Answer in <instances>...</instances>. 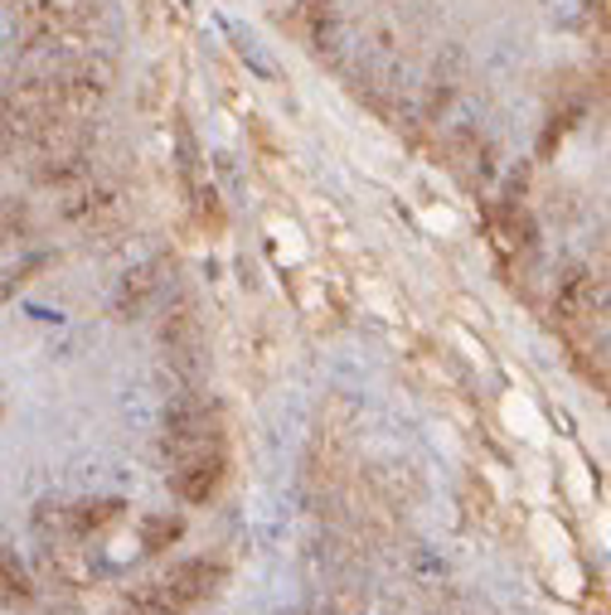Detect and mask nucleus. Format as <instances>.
<instances>
[{
	"mask_svg": "<svg viewBox=\"0 0 611 615\" xmlns=\"http://www.w3.org/2000/svg\"><path fill=\"white\" fill-rule=\"evenodd\" d=\"M214 451H224V417H218V408H210V398L200 388L175 392L165 408V436H161V456L170 461V471L185 461L214 456Z\"/></svg>",
	"mask_w": 611,
	"mask_h": 615,
	"instance_id": "obj_1",
	"label": "nucleus"
},
{
	"mask_svg": "<svg viewBox=\"0 0 611 615\" xmlns=\"http://www.w3.org/2000/svg\"><path fill=\"white\" fill-rule=\"evenodd\" d=\"M161 359L175 392L200 388L204 378V339H200V315H194V301L180 296L161 320Z\"/></svg>",
	"mask_w": 611,
	"mask_h": 615,
	"instance_id": "obj_2",
	"label": "nucleus"
},
{
	"mask_svg": "<svg viewBox=\"0 0 611 615\" xmlns=\"http://www.w3.org/2000/svg\"><path fill=\"white\" fill-rule=\"evenodd\" d=\"M607 311V277L588 272V267H568L554 287V315L564 325H588Z\"/></svg>",
	"mask_w": 611,
	"mask_h": 615,
	"instance_id": "obj_3",
	"label": "nucleus"
},
{
	"mask_svg": "<svg viewBox=\"0 0 611 615\" xmlns=\"http://www.w3.org/2000/svg\"><path fill=\"white\" fill-rule=\"evenodd\" d=\"M165 272H170L165 257H151V262H137V267H131V272L117 281V296H112L117 315H121V320H137V315L151 311V301L165 291Z\"/></svg>",
	"mask_w": 611,
	"mask_h": 615,
	"instance_id": "obj_4",
	"label": "nucleus"
},
{
	"mask_svg": "<svg viewBox=\"0 0 611 615\" xmlns=\"http://www.w3.org/2000/svg\"><path fill=\"white\" fill-rule=\"evenodd\" d=\"M224 475H228V461H224V451H214V456L175 465L170 471V489L185 504H210L218 495V485H224Z\"/></svg>",
	"mask_w": 611,
	"mask_h": 615,
	"instance_id": "obj_5",
	"label": "nucleus"
},
{
	"mask_svg": "<svg viewBox=\"0 0 611 615\" xmlns=\"http://www.w3.org/2000/svg\"><path fill=\"white\" fill-rule=\"evenodd\" d=\"M117 190L112 184H93V180H83V184H73L68 190V199L58 204V218L64 224H83V228H97V224H107V218L117 214Z\"/></svg>",
	"mask_w": 611,
	"mask_h": 615,
	"instance_id": "obj_6",
	"label": "nucleus"
},
{
	"mask_svg": "<svg viewBox=\"0 0 611 615\" xmlns=\"http://www.w3.org/2000/svg\"><path fill=\"white\" fill-rule=\"evenodd\" d=\"M78 538H49L44 552H40V572L49 576L54 586H83L93 576V562H88V552L83 548H73Z\"/></svg>",
	"mask_w": 611,
	"mask_h": 615,
	"instance_id": "obj_7",
	"label": "nucleus"
},
{
	"mask_svg": "<svg viewBox=\"0 0 611 615\" xmlns=\"http://www.w3.org/2000/svg\"><path fill=\"white\" fill-rule=\"evenodd\" d=\"M218 562H210V558H190V562H180V568H170L161 582L170 586V596L180 601V606H200L204 596H214V586H218Z\"/></svg>",
	"mask_w": 611,
	"mask_h": 615,
	"instance_id": "obj_8",
	"label": "nucleus"
},
{
	"mask_svg": "<svg viewBox=\"0 0 611 615\" xmlns=\"http://www.w3.org/2000/svg\"><path fill=\"white\" fill-rule=\"evenodd\" d=\"M34 572L24 568V558H15V548L0 543V606H30L34 601Z\"/></svg>",
	"mask_w": 611,
	"mask_h": 615,
	"instance_id": "obj_9",
	"label": "nucleus"
},
{
	"mask_svg": "<svg viewBox=\"0 0 611 615\" xmlns=\"http://www.w3.org/2000/svg\"><path fill=\"white\" fill-rule=\"evenodd\" d=\"M121 509H127L121 499H78V504H68V533H73V538L103 533L107 524L121 519Z\"/></svg>",
	"mask_w": 611,
	"mask_h": 615,
	"instance_id": "obj_10",
	"label": "nucleus"
},
{
	"mask_svg": "<svg viewBox=\"0 0 611 615\" xmlns=\"http://www.w3.org/2000/svg\"><path fill=\"white\" fill-rule=\"evenodd\" d=\"M30 204L15 199V194H0V248H10V242L30 238Z\"/></svg>",
	"mask_w": 611,
	"mask_h": 615,
	"instance_id": "obj_11",
	"label": "nucleus"
},
{
	"mask_svg": "<svg viewBox=\"0 0 611 615\" xmlns=\"http://www.w3.org/2000/svg\"><path fill=\"white\" fill-rule=\"evenodd\" d=\"M180 533H185V524L170 519V514H151V519H141V548L146 552H165L180 543Z\"/></svg>",
	"mask_w": 611,
	"mask_h": 615,
	"instance_id": "obj_12",
	"label": "nucleus"
},
{
	"mask_svg": "<svg viewBox=\"0 0 611 615\" xmlns=\"http://www.w3.org/2000/svg\"><path fill=\"white\" fill-rule=\"evenodd\" d=\"M447 151H451V160H457V170H475V165L485 170V141H481V131H475V127H457V131H451Z\"/></svg>",
	"mask_w": 611,
	"mask_h": 615,
	"instance_id": "obj_13",
	"label": "nucleus"
},
{
	"mask_svg": "<svg viewBox=\"0 0 611 615\" xmlns=\"http://www.w3.org/2000/svg\"><path fill=\"white\" fill-rule=\"evenodd\" d=\"M34 533H40L44 543L49 538H73L68 533V504L64 499H40L34 504Z\"/></svg>",
	"mask_w": 611,
	"mask_h": 615,
	"instance_id": "obj_14",
	"label": "nucleus"
},
{
	"mask_svg": "<svg viewBox=\"0 0 611 615\" xmlns=\"http://www.w3.org/2000/svg\"><path fill=\"white\" fill-rule=\"evenodd\" d=\"M131 601H137V606H141L146 615H185V606H180V601L170 596V586H165V582H146Z\"/></svg>",
	"mask_w": 611,
	"mask_h": 615,
	"instance_id": "obj_15",
	"label": "nucleus"
},
{
	"mask_svg": "<svg viewBox=\"0 0 611 615\" xmlns=\"http://www.w3.org/2000/svg\"><path fill=\"white\" fill-rule=\"evenodd\" d=\"M112 615H146V611H141V606H137V601H127V606H117V611H112Z\"/></svg>",
	"mask_w": 611,
	"mask_h": 615,
	"instance_id": "obj_16",
	"label": "nucleus"
},
{
	"mask_svg": "<svg viewBox=\"0 0 611 615\" xmlns=\"http://www.w3.org/2000/svg\"><path fill=\"white\" fill-rule=\"evenodd\" d=\"M471 615H475V611H471Z\"/></svg>",
	"mask_w": 611,
	"mask_h": 615,
	"instance_id": "obj_17",
	"label": "nucleus"
}]
</instances>
